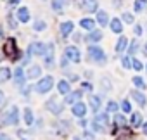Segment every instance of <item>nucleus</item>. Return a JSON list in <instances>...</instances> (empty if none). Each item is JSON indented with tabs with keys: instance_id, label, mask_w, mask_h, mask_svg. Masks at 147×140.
I'll list each match as a JSON object with an SVG mask.
<instances>
[{
	"instance_id": "nucleus-1",
	"label": "nucleus",
	"mask_w": 147,
	"mask_h": 140,
	"mask_svg": "<svg viewBox=\"0 0 147 140\" xmlns=\"http://www.w3.org/2000/svg\"><path fill=\"white\" fill-rule=\"evenodd\" d=\"M87 57H88V61H92V62H95V64H99V66H104L106 64V61H107V55H106V52H104V48H100L99 45H88V48H87Z\"/></svg>"
},
{
	"instance_id": "nucleus-2",
	"label": "nucleus",
	"mask_w": 147,
	"mask_h": 140,
	"mask_svg": "<svg viewBox=\"0 0 147 140\" xmlns=\"http://www.w3.org/2000/svg\"><path fill=\"white\" fill-rule=\"evenodd\" d=\"M4 54H5V55H7V59H9V61H12V62L19 61V59H21V55H23V52H21V48L18 47V43H16V40H14V38H7V42L4 43Z\"/></svg>"
},
{
	"instance_id": "nucleus-3",
	"label": "nucleus",
	"mask_w": 147,
	"mask_h": 140,
	"mask_svg": "<svg viewBox=\"0 0 147 140\" xmlns=\"http://www.w3.org/2000/svg\"><path fill=\"white\" fill-rule=\"evenodd\" d=\"M52 87H54V76L49 75V76H43L38 80V83L35 85V90L38 94H49L52 90Z\"/></svg>"
},
{
	"instance_id": "nucleus-4",
	"label": "nucleus",
	"mask_w": 147,
	"mask_h": 140,
	"mask_svg": "<svg viewBox=\"0 0 147 140\" xmlns=\"http://www.w3.org/2000/svg\"><path fill=\"white\" fill-rule=\"evenodd\" d=\"M64 55L69 59V62H75V64H78L82 61V52L76 45H67L64 48Z\"/></svg>"
},
{
	"instance_id": "nucleus-5",
	"label": "nucleus",
	"mask_w": 147,
	"mask_h": 140,
	"mask_svg": "<svg viewBox=\"0 0 147 140\" xmlns=\"http://www.w3.org/2000/svg\"><path fill=\"white\" fill-rule=\"evenodd\" d=\"M4 118H5V119H4L5 125H12V126H16V125L19 123V109H18V106H11V109L5 112Z\"/></svg>"
},
{
	"instance_id": "nucleus-6",
	"label": "nucleus",
	"mask_w": 147,
	"mask_h": 140,
	"mask_svg": "<svg viewBox=\"0 0 147 140\" xmlns=\"http://www.w3.org/2000/svg\"><path fill=\"white\" fill-rule=\"evenodd\" d=\"M45 107H47V109H49V111H50L52 114H55V116H59V114H61V112L64 111V106H62V104H61V102L57 100V97H55V95H52V97H50V99L47 100Z\"/></svg>"
},
{
	"instance_id": "nucleus-7",
	"label": "nucleus",
	"mask_w": 147,
	"mask_h": 140,
	"mask_svg": "<svg viewBox=\"0 0 147 140\" xmlns=\"http://www.w3.org/2000/svg\"><path fill=\"white\" fill-rule=\"evenodd\" d=\"M45 52H47V43H43V42H33L28 47L30 55H45Z\"/></svg>"
},
{
	"instance_id": "nucleus-8",
	"label": "nucleus",
	"mask_w": 147,
	"mask_h": 140,
	"mask_svg": "<svg viewBox=\"0 0 147 140\" xmlns=\"http://www.w3.org/2000/svg\"><path fill=\"white\" fill-rule=\"evenodd\" d=\"M78 5L83 12H95L99 9L97 0H78Z\"/></svg>"
},
{
	"instance_id": "nucleus-9",
	"label": "nucleus",
	"mask_w": 147,
	"mask_h": 140,
	"mask_svg": "<svg viewBox=\"0 0 147 140\" xmlns=\"http://www.w3.org/2000/svg\"><path fill=\"white\" fill-rule=\"evenodd\" d=\"M82 97H83V90H76V92H69L66 97H64V104H76V102H80L82 100Z\"/></svg>"
},
{
	"instance_id": "nucleus-10",
	"label": "nucleus",
	"mask_w": 147,
	"mask_h": 140,
	"mask_svg": "<svg viewBox=\"0 0 147 140\" xmlns=\"http://www.w3.org/2000/svg\"><path fill=\"white\" fill-rule=\"evenodd\" d=\"M87 109H88V107H87V104H83V102L80 100V102H76V104H73L71 112L75 114L76 118H83V116L87 114Z\"/></svg>"
},
{
	"instance_id": "nucleus-11",
	"label": "nucleus",
	"mask_w": 147,
	"mask_h": 140,
	"mask_svg": "<svg viewBox=\"0 0 147 140\" xmlns=\"http://www.w3.org/2000/svg\"><path fill=\"white\" fill-rule=\"evenodd\" d=\"M130 95H131V99H133L140 107H145V106H147V97H145V94H142L140 90H131Z\"/></svg>"
},
{
	"instance_id": "nucleus-12",
	"label": "nucleus",
	"mask_w": 147,
	"mask_h": 140,
	"mask_svg": "<svg viewBox=\"0 0 147 140\" xmlns=\"http://www.w3.org/2000/svg\"><path fill=\"white\" fill-rule=\"evenodd\" d=\"M73 30H75V23H73V21H64V23H61V36H62V38H67V36L73 33Z\"/></svg>"
},
{
	"instance_id": "nucleus-13",
	"label": "nucleus",
	"mask_w": 147,
	"mask_h": 140,
	"mask_svg": "<svg viewBox=\"0 0 147 140\" xmlns=\"http://www.w3.org/2000/svg\"><path fill=\"white\" fill-rule=\"evenodd\" d=\"M102 36H104V33H102L100 30H92V31H88V36H87L85 40L92 45V43H99V42L102 40Z\"/></svg>"
},
{
	"instance_id": "nucleus-14",
	"label": "nucleus",
	"mask_w": 147,
	"mask_h": 140,
	"mask_svg": "<svg viewBox=\"0 0 147 140\" xmlns=\"http://www.w3.org/2000/svg\"><path fill=\"white\" fill-rule=\"evenodd\" d=\"M26 80H28V78H26L24 71H23V67H21V66H19V67H16V71H14V83H16L18 87H23Z\"/></svg>"
},
{
	"instance_id": "nucleus-15",
	"label": "nucleus",
	"mask_w": 147,
	"mask_h": 140,
	"mask_svg": "<svg viewBox=\"0 0 147 140\" xmlns=\"http://www.w3.org/2000/svg\"><path fill=\"white\" fill-rule=\"evenodd\" d=\"M45 66L47 67H52L54 66V43H49L47 45V52H45Z\"/></svg>"
},
{
	"instance_id": "nucleus-16",
	"label": "nucleus",
	"mask_w": 147,
	"mask_h": 140,
	"mask_svg": "<svg viewBox=\"0 0 147 140\" xmlns=\"http://www.w3.org/2000/svg\"><path fill=\"white\" fill-rule=\"evenodd\" d=\"M40 75H42V67H40L38 64H33V66H30V69H28L26 78H28V80H35V78H40Z\"/></svg>"
},
{
	"instance_id": "nucleus-17",
	"label": "nucleus",
	"mask_w": 147,
	"mask_h": 140,
	"mask_svg": "<svg viewBox=\"0 0 147 140\" xmlns=\"http://www.w3.org/2000/svg\"><path fill=\"white\" fill-rule=\"evenodd\" d=\"M16 16H18V21L19 23H28L30 21V11H28V7H19L18 9V12H16Z\"/></svg>"
},
{
	"instance_id": "nucleus-18",
	"label": "nucleus",
	"mask_w": 147,
	"mask_h": 140,
	"mask_svg": "<svg viewBox=\"0 0 147 140\" xmlns=\"http://www.w3.org/2000/svg\"><path fill=\"white\" fill-rule=\"evenodd\" d=\"M88 106H90V109H92L94 112H97V111L100 109V106H102L100 97H99V95H88Z\"/></svg>"
},
{
	"instance_id": "nucleus-19",
	"label": "nucleus",
	"mask_w": 147,
	"mask_h": 140,
	"mask_svg": "<svg viewBox=\"0 0 147 140\" xmlns=\"http://www.w3.org/2000/svg\"><path fill=\"white\" fill-rule=\"evenodd\" d=\"M109 26H111V31H113V33H116V35H121V33H123V21H121V19L114 18V19L109 23Z\"/></svg>"
},
{
	"instance_id": "nucleus-20",
	"label": "nucleus",
	"mask_w": 147,
	"mask_h": 140,
	"mask_svg": "<svg viewBox=\"0 0 147 140\" xmlns=\"http://www.w3.org/2000/svg\"><path fill=\"white\" fill-rule=\"evenodd\" d=\"M57 92L61 94V95H67L69 92H71V85H69V81L67 80H61L59 83H57Z\"/></svg>"
},
{
	"instance_id": "nucleus-21",
	"label": "nucleus",
	"mask_w": 147,
	"mask_h": 140,
	"mask_svg": "<svg viewBox=\"0 0 147 140\" xmlns=\"http://www.w3.org/2000/svg\"><path fill=\"white\" fill-rule=\"evenodd\" d=\"M100 26H107L111 21H109V14L106 11H97V19H95Z\"/></svg>"
},
{
	"instance_id": "nucleus-22",
	"label": "nucleus",
	"mask_w": 147,
	"mask_h": 140,
	"mask_svg": "<svg viewBox=\"0 0 147 140\" xmlns=\"http://www.w3.org/2000/svg\"><path fill=\"white\" fill-rule=\"evenodd\" d=\"M95 23H97V21H94L92 18H83V19L80 21V26H82L83 30H87V31H92V30H95Z\"/></svg>"
},
{
	"instance_id": "nucleus-23",
	"label": "nucleus",
	"mask_w": 147,
	"mask_h": 140,
	"mask_svg": "<svg viewBox=\"0 0 147 140\" xmlns=\"http://www.w3.org/2000/svg\"><path fill=\"white\" fill-rule=\"evenodd\" d=\"M114 48H116V54H121L123 50H126V48H128V38H126V36H119Z\"/></svg>"
},
{
	"instance_id": "nucleus-24",
	"label": "nucleus",
	"mask_w": 147,
	"mask_h": 140,
	"mask_svg": "<svg viewBox=\"0 0 147 140\" xmlns=\"http://www.w3.org/2000/svg\"><path fill=\"white\" fill-rule=\"evenodd\" d=\"M12 78V71H11V69L9 67H0V85H2V83H5L7 80H11Z\"/></svg>"
},
{
	"instance_id": "nucleus-25",
	"label": "nucleus",
	"mask_w": 147,
	"mask_h": 140,
	"mask_svg": "<svg viewBox=\"0 0 147 140\" xmlns=\"http://www.w3.org/2000/svg\"><path fill=\"white\" fill-rule=\"evenodd\" d=\"M69 4V0H52V4H50V7L55 11V12H59V11H62L66 5Z\"/></svg>"
},
{
	"instance_id": "nucleus-26",
	"label": "nucleus",
	"mask_w": 147,
	"mask_h": 140,
	"mask_svg": "<svg viewBox=\"0 0 147 140\" xmlns=\"http://www.w3.org/2000/svg\"><path fill=\"white\" fill-rule=\"evenodd\" d=\"M130 125L133 126V128H137V126H140L142 125V114L140 112H131V116H130Z\"/></svg>"
},
{
	"instance_id": "nucleus-27",
	"label": "nucleus",
	"mask_w": 147,
	"mask_h": 140,
	"mask_svg": "<svg viewBox=\"0 0 147 140\" xmlns=\"http://www.w3.org/2000/svg\"><path fill=\"white\" fill-rule=\"evenodd\" d=\"M23 114H24V123L30 126V125H33V121H35V116H33V111L30 109V107H24V111H23Z\"/></svg>"
},
{
	"instance_id": "nucleus-28",
	"label": "nucleus",
	"mask_w": 147,
	"mask_h": 140,
	"mask_svg": "<svg viewBox=\"0 0 147 140\" xmlns=\"http://www.w3.org/2000/svg\"><path fill=\"white\" fill-rule=\"evenodd\" d=\"M131 81H133V85H135L138 90H145V88H147L145 80H144L142 76H133V78H131Z\"/></svg>"
},
{
	"instance_id": "nucleus-29",
	"label": "nucleus",
	"mask_w": 147,
	"mask_h": 140,
	"mask_svg": "<svg viewBox=\"0 0 147 140\" xmlns=\"http://www.w3.org/2000/svg\"><path fill=\"white\" fill-rule=\"evenodd\" d=\"M95 121H97L99 125H102V126H107V125H109V116H107V112H99V114L95 116Z\"/></svg>"
},
{
	"instance_id": "nucleus-30",
	"label": "nucleus",
	"mask_w": 147,
	"mask_h": 140,
	"mask_svg": "<svg viewBox=\"0 0 147 140\" xmlns=\"http://www.w3.org/2000/svg\"><path fill=\"white\" fill-rule=\"evenodd\" d=\"M145 7H147V0H137V2L133 4V11L135 12H142Z\"/></svg>"
},
{
	"instance_id": "nucleus-31",
	"label": "nucleus",
	"mask_w": 147,
	"mask_h": 140,
	"mask_svg": "<svg viewBox=\"0 0 147 140\" xmlns=\"http://www.w3.org/2000/svg\"><path fill=\"white\" fill-rule=\"evenodd\" d=\"M90 128H92V130H94L95 133H106V126H102V125H99V123H97L95 119H94V121L90 123Z\"/></svg>"
},
{
	"instance_id": "nucleus-32",
	"label": "nucleus",
	"mask_w": 147,
	"mask_h": 140,
	"mask_svg": "<svg viewBox=\"0 0 147 140\" xmlns=\"http://www.w3.org/2000/svg\"><path fill=\"white\" fill-rule=\"evenodd\" d=\"M45 28H47V23L42 21V19H38V21L33 23V30H35V31H43Z\"/></svg>"
},
{
	"instance_id": "nucleus-33",
	"label": "nucleus",
	"mask_w": 147,
	"mask_h": 140,
	"mask_svg": "<svg viewBox=\"0 0 147 140\" xmlns=\"http://www.w3.org/2000/svg\"><path fill=\"white\" fill-rule=\"evenodd\" d=\"M138 48H140V43H138V40H133V42L128 45V54H130V55H133V54H135Z\"/></svg>"
},
{
	"instance_id": "nucleus-34",
	"label": "nucleus",
	"mask_w": 147,
	"mask_h": 140,
	"mask_svg": "<svg viewBox=\"0 0 147 140\" xmlns=\"http://www.w3.org/2000/svg\"><path fill=\"white\" fill-rule=\"evenodd\" d=\"M125 123H126V118L123 116V114H114V125L116 126H125Z\"/></svg>"
},
{
	"instance_id": "nucleus-35",
	"label": "nucleus",
	"mask_w": 147,
	"mask_h": 140,
	"mask_svg": "<svg viewBox=\"0 0 147 140\" xmlns=\"http://www.w3.org/2000/svg\"><path fill=\"white\" fill-rule=\"evenodd\" d=\"M121 18H123V23H126V24H133L135 23V16L131 12H125Z\"/></svg>"
},
{
	"instance_id": "nucleus-36",
	"label": "nucleus",
	"mask_w": 147,
	"mask_h": 140,
	"mask_svg": "<svg viewBox=\"0 0 147 140\" xmlns=\"http://www.w3.org/2000/svg\"><path fill=\"white\" fill-rule=\"evenodd\" d=\"M131 67L135 69V71H142L144 69V64L138 61V59H135V57H131Z\"/></svg>"
},
{
	"instance_id": "nucleus-37",
	"label": "nucleus",
	"mask_w": 147,
	"mask_h": 140,
	"mask_svg": "<svg viewBox=\"0 0 147 140\" xmlns=\"http://www.w3.org/2000/svg\"><path fill=\"white\" fill-rule=\"evenodd\" d=\"M5 18H7V23H9V28H11V30H16V28H18V23H16V19H14V16H12V14L9 12V14H7Z\"/></svg>"
},
{
	"instance_id": "nucleus-38",
	"label": "nucleus",
	"mask_w": 147,
	"mask_h": 140,
	"mask_svg": "<svg viewBox=\"0 0 147 140\" xmlns=\"http://www.w3.org/2000/svg\"><path fill=\"white\" fill-rule=\"evenodd\" d=\"M118 102H114V100H109L107 102V112H118Z\"/></svg>"
},
{
	"instance_id": "nucleus-39",
	"label": "nucleus",
	"mask_w": 147,
	"mask_h": 140,
	"mask_svg": "<svg viewBox=\"0 0 147 140\" xmlns=\"http://www.w3.org/2000/svg\"><path fill=\"white\" fill-rule=\"evenodd\" d=\"M121 64H123L125 69H130L131 67V57H123L121 59Z\"/></svg>"
},
{
	"instance_id": "nucleus-40",
	"label": "nucleus",
	"mask_w": 147,
	"mask_h": 140,
	"mask_svg": "<svg viewBox=\"0 0 147 140\" xmlns=\"http://www.w3.org/2000/svg\"><path fill=\"white\" fill-rule=\"evenodd\" d=\"M121 109H123L125 112H131V104H130V100H123V102H121Z\"/></svg>"
},
{
	"instance_id": "nucleus-41",
	"label": "nucleus",
	"mask_w": 147,
	"mask_h": 140,
	"mask_svg": "<svg viewBox=\"0 0 147 140\" xmlns=\"http://www.w3.org/2000/svg\"><path fill=\"white\" fill-rule=\"evenodd\" d=\"M92 88H94V87H92L90 81H83V83H82V90H85V92H92Z\"/></svg>"
},
{
	"instance_id": "nucleus-42",
	"label": "nucleus",
	"mask_w": 147,
	"mask_h": 140,
	"mask_svg": "<svg viewBox=\"0 0 147 140\" xmlns=\"http://www.w3.org/2000/svg\"><path fill=\"white\" fill-rule=\"evenodd\" d=\"M133 33H135L137 36H140V35H142V26H140V24H135V26H133Z\"/></svg>"
},
{
	"instance_id": "nucleus-43",
	"label": "nucleus",
	"mask_w": 147,
	"mask_h": 140,
	"mask_svg": "<svg viewBox=\"0 0 147 140\" xmlns=\"http://www.w3.org/2000/svg\"><path fill=\"white\" fill-rule=\"evenodd\" d=\"M67 61H69V59H67L66 55H62V57H61V67H66V66H67Z\"/></svg>"
},
{
	"instance_id": "nucleus-44",
	"label": "nucleus",
	"mask_w": 147,
	"mask_h": 140,
	"mask_svg": "<svg viewBox=\"0 0 147 140\" xmlns=\"http://www.w3.org/2000/svg\"><path fill=\"white\" fill-rule=\"evenodd\" d=\"M73 40H75V43H78V42H82L83 38H82V35H80V33H76V35H73Z\"/></svg>"
},
{
	"instance_id": "nucleus-45",
	"label": "nucleus",
	"mask_w": 147,
	"mask_h": 140,
	"mask_svg": "<svg viewBox=\"0 0 147 140\" xmlns=\"http://www.w3.org/2000/svg\"><path fill=\"white\" fill-rule=\"evenodd\" d=\"M19 2H21V0H9L7 4H9V7H16V5L19 4Z\"/></svg>"
},
{
	"instance_id": "nucleus-46",
	"label": "nucleus",
	"mask_w": 147,
	"mask_h": 140,
	"mask_svg": "<svg viewBox=\"0 0 147 140\" xmlns=\"http://www.w3.org/2000/svg\"><path fill=\"white\" fill-rule=\"evenodd\" d=\"M0 140H11V137L7 133H0Z\"/></svg>"
},
{
	"instance_id": "nucleus-47",
	"label": "nucleus",
	"mask_w": 147,
	"mask_h": 140,
	"mask_svg": "<svg viewBox=\"0 0 147 140\" xmlns=\"http://www.w3.org/2000/svg\"><path fill=\"white\" fill-rule=\"evenodd\" d=\"M121 2H123V0H113V5L114 7H121Z\"/></svg>"
},
{
	"instance_id": "nucleus-48",
	"label": "nucleus",
	"mask_w": 147,
	"mask_h": 140,
	"mask_svg": "<svg viewBox=\"0 0 147 140\" xmlns=\"http://www.w3.org/2000/svg\"><path fill=\"white\" fill-rule=\"evenodd\" d=\"M4 100H5V95H4V92H2V90H0V104H2Z\"/></svg>"
},
{
	"instance_id": "nucleus-49",
	"label": "nucleus",
	"mask_w": 147,
	"mask_h": 140,
	"mask_svg": "<svg viewBox=\"0 0 147 140\" xmlns=\"http://www.w3.org/2000/svg\"><path fill=\"white\" fill-rule=\"evenodd\" d=\"M142 130H144V133H145V135H147V121H145V123H144V125H142Z\"/></svg>"
},
{
	"instance_id": "nucleus-50",
	"label": "nucleus",
	"mask_w": 147,
	"mask_h": 140,
	"mask_svg": "<svg viewBox=\"0 0 147 140\" xmlns=\"http://www.w3.org/2000/svg\"><path fill=\"white\" fill-rule=\"evenodd\" d=\"M142 52H144V54H147V45H144V47H142Z\"/></svg>"
},
{
	"instance_id": "nucleus-51",
	"label": "nucleus",
	"mask_w": 147,
	"mask_h": 140,
	"mask_svg": "<svg viewBox=\"0 0 147 140\" xmlns=\"http://www.w3.org/2000/svg\"><path fill=\"white\" fill-rule=\"evenodd\" d=\"M2 36H4V30H2V28H0V38H2Z\"/></svg>"
},
{
	"instance_id": "nucleus-52",
	"label": "nucleus",
	"mask_w": 147,
	"mask_h": 140,
	"mask_svg": "<svg viewBox=\"0 0 147 140\" xmlns=\"http://www.w3.org/2000/svg\"><path fill=\"white\" fill-rule=\"evenodd\" d=\"M145 69H147V64H145Z\"/></svg>"
}]
</instances>
